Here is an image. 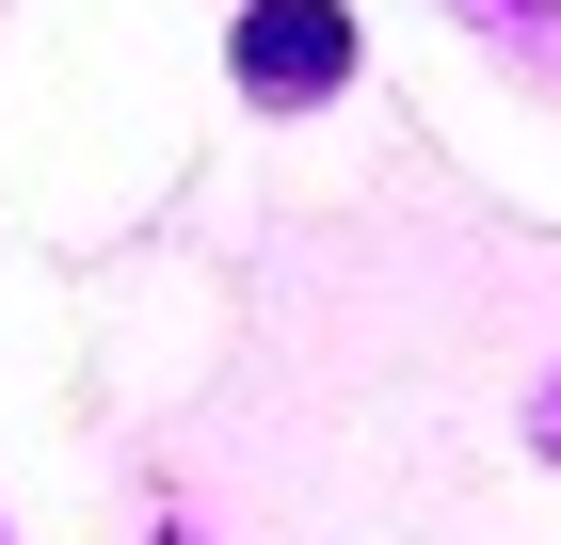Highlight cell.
<instances>
[{"label": "cell", "instance_id": "1", "mask_svg": "<svg viewBox=\"0 0 561 545\" xmlns=\"http://www.w3.org/2000/svg\"><path fill=\"white\" fill-rule=\"evenodd\" d=\"M225 81L257 96V113H321V96L353 81V0H241Z\"/></svg>", "mask_w": 561, "mask_h": 545}]
</instances>
